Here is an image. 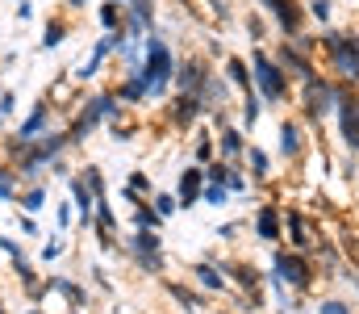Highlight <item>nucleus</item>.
<instances>
[{"label":"nucleus","mask_w":359,"mask_h":314,"mask_svg":"<svg viewBox=\"0 0 359 314\" xmlns=\"http://www.w3.org/2000/svg\"><path fill=\"white\" fill-rule=\"evenodd\" d=\"M121 4H126V0H121Z\"/></svg>","instance_id":"13d9d810"},{"label":"nucleus","mask_w":359,"mask_h":314,"mask_svg":"<svg viewBox=\"0 0 359 314\" xmlns=\"http://www.w3.org/2000/svg\"><path fill=\"white\" fill-rule=\"evenodd\" d=\"M121 17H126V4L121 0H96V25L104 34H117L121 30Z\"/></svg>","instance_id":"5701e85b"},{"label":"nucleus","mask_w":359,"mask_h":314,"mask_svg":"<svg viewBox=\"0 0 359 314\" xmlns=\"http://www.w3.org/2000/svg\"><path fill=\"white\" fill-rule=\"evenodd\" d=\"M88 4H96V0H63V13H72V17H76V13H84Z\"/></svg>","instance_id":"8fccbe9b"},{"label":"nucleus","mask_w":359,"mask_h":314,"mask_svg":"<svg viewBox=\"0 0 359 314\" xmlns=\"http://www.w3.org/2000/svg\"><path fill=\"white\" fill-rule=\"evenodd\" d=\"M130 226H134V230H163V218H159V209L151 206V197H147L142 206H134Z\"/></svg>","instance_id":"a878e982"},{"label":"nucleus","mask_w":359,"mask_h":314,"mask_svg":"<svg viewBox=\"0 0 359 314\" xmlns=\"http://www.w3.org/2000/svg\"><path fill=\"white\" fill-rule=\"evenodd\" d=\"M46 202H50V197H46V185L34 181V185H21V189H17V202H13V206L21 209V214H34V218H38V214L46 209Z\"/></svg>","instance_id":"412c9836"},{"label":"nucleus","mask_w":359,"mask_h":314,"mask_svg":"<svg viewBox=\"0 0 359 314\" xmlns=\"http://www.w3.org/2000/svg\"><path fill=\"white\" fill-rule=\"evenodd\" d=\"M247 38H251V42H264V38H268L264 17H247Z\"/></svg>","instance_id":"c03bdc74"},{"label":"nucleus","mask_w":359,"mask_h":314,"mask_svg":"<svg viewBox=\"0 0 359 314\" xmlns=\"http://www.w3.org/2000/svg\"><path fill=\"white\" fill-rule=\"evenodd\" d=\"M17 189H21L17 172H4V176H0V202H4V206H13V202H17Z\"/></svg>","instance_id":"a19ab883"},{"label":"nucleus","mask_w":359,"mask_h":314,"mask_svg":"<svg viewBox=\"0 0 359 314\" xmlns=\"http://www.w3.org/2000/svg\"><path fill=\"white\" fill-rule=\"evenodd\" d=\"M92 281H96V285H100V289H104V294H109V289H113V281H109V273H104V268H100V264H92Z\"/></svg>","instance_id":"09e8293b"},{"label":"nucleus","mask_w":359,"mask_h":314,"mask_svg":"<svg viewBox=\"0 0 359 314\" xmlns=\"http://www.w3.org/2000/svg\"><path fill=\"white\" fill-rule=\"evenodd\" d=\"M13 277H17V285L25 289V298H29V302H38V289H42V273H38V264H34L29 256L13 260Z\"/></svg>","instance_id":"6ab92c4d"},{"label":"nucleus","mask_w":359,"mask_h":314,"mask_svg":"<svg viewBox=\"0 0 359 314\" xmlns=\"http://www.w3.org/2000/svg\"><path fill=\"white\" fill-rule=\"evenodd\" d=\"M301 84H305V97H309V101H305L309 105V117H326L330 109H339V93H334L326 80H318V72H313L309 80H301Z\"/></svg>","instance_id":"9b49d317"},{"label":"nucleus","mask_w":359,"mask_h":314,"mask_svg":"<svg viewBox=\"0 0 359 314\" xmlns=\"http://www.w3.org/2000/svg\"><path fill=\"white\" fill-rule=\"evenodd\" d=\"M46 130H55V109H50V101L42 97V101H34L25 113H21V122L13 126V143H38Z\"/></svg>","instance_id":"0eeeda50"},{"label":"nucleus","mask_w":359,"mask_h":314,"mask_svg":"<svg viewBox=\"0 0 359 314\" xmlns=\"http://www.w3.org/2000/svg\"><path fill=\"white\" fill-rule=\"evenodd\" d=\"M271 277L284 289H309L313 285V268L305 264V256L301 251H284V247L271 251Z\"/></svg>","instance_id":"423d86ee"},{"label":"nucleus","mask_w":359,"mask_h":314,"mask_svg":"<svg viewBox=\"0 0 359 314\" xmlns=\"http://www.w3.org/2000/svg\"><path fill=\"white\" fill-rule=\"evenodd\" d=\"M201 189H205V164H188V168L180 172V185H176L180 209L201 206Z\"/></svg>","instance_id":"f8f14e48"},{"label":"nucleus","mask_w":359,"mask_h":314,"mask_svg":"<svg viewBox=\"0 0 359 314\" xmlns=\"http://www.w3.org/2000/svg\"><path fill=\"white\" fill-rule=\"evenodd\" d=\"M0 251H4V256H8V264H13V260H21V256H25V247H21V239H17V235H0Z\"/></svg>","instance_id":"79ce46f5"},{"label":"nucleus","mask_w":359,"mask_h":314,"mask_svg":"<svg viewBox=\"0 0 359 314\" xmlns=\"http://www.w3.org/2000/svg\"><path fill=\"white\" fill-rule=\"evenodd\" d=\"M121 109H126V105L117 101V93H88V97H80L76 117L63 126V130H67V143H72V147H84L104 122H117V117H121Z\"/></svg>","instance_id":"f257e3e1"},{"label":"nucleus","mask_w":359,"mask_h":314,"mask_svg":"<svg viewBox=\"0 0 359 314\" xmlns=\"http://www.w3.org/2000/svg\"><path fill=\"white\" fill-rule=\"evenodd\" d=\"M213 151H217L213 130H196V143H192V164H209V159H217Z\"/></svg>","instance_id":"c85d7f7f"},{"label":"nucleus","mask_w":359,"mask_h":314,"mask_svg":"<svg viewBox=\"0 0 359 314\" xmlns=\"http://www.w3.org/2000/svg\"><path fill=\"white\" fill-rule=\"evenodd\" d=\"M284 230L292 235V243H297V247H309V243H313L309 222H305V214H301V209H288V214H284Z\"/></svg>","instance_id":"bb28decb"},{"label":"nucleus","mask_w":359,"mask_h":314,"mask_svg":"<svg viewBox=\"0 0 359 314\" xmlns=\"http://www.w3.org/2000/svg\"><path fill=\"white\" fill-rule=\"evenodd\" d=\"M63 256H67V239H46L42 251H38V264H55V260H63Z\"/></svg>","instance_id":"72a5a7b5"},{"label":"nucleus","mask_w":359,"mask_h":314,"mask_svg":"<svg viewBox=\"0 0 359 314\" xmlns=\"http://www.w3.org/2000/svg\"><path fill=\"white\" fill-rule=\"evenodd\" d=\"M213 138H217V159H226V164H234L247 151V130L243 126H222V134H213Z\"/></svg>","instance_id":"dca6fc26"},{"label":"nucleus","mask_w":359,"mask_h":314,"mask_svg":"<svg viewBox=\"0 0 359 314\" xmlns=\"http://www.w3.org/2000/svg\"><path fill=\"white\" fill-rule=\"evenodd\" d=\"M168 294H172V298H176L180 306H184V310H201V302H205V298H201V294H196V289H184V285H180V281H168Z\"/></svg>","instance_id":"7c9ffc66"},{"label":"nucleus","mask_w":359,"mask_h":314,"mask_svg":"<svg viewBox=\"0 0 359 314\" xmlns=\"http://www.w3.org/2000/svg\"><path fill=\"white\" fill-rule=\"evenodd\" d=\"M318 314H351V306L339 298H326V302H318Z\"/></svg>","instance_id":"49530a36"},{"label":"nucleus","mask_w":359,"mask_h":314,"mask_svg":"<svg viewBox=\"0 0 359 314\" xmlns=\"http://www.w3.org/2000/svg\"><path fill=\"white\" fill-rule=\"evenodd\" d=\"M280 314H297V310H280Z\"/></svg>","instance_id":"6e6d98bb"},{"label":"nucleus","mask_w":359,"mask_h":314,"mask_svg":"<svg viewBox=\"0 0 359 314\" xmlns=\"http://www.w3.org/2000/svg\"><path fill=\"white\" fill-rule=\"evenodd\" d=\"M222 268H226V277H230V281H238V285H243V298L259 302V285H264V273H255L251 264H222Z\"/></svg>","instance_id":"aec40b11"},{"label":"nucleus","mask_w":359,"mask_h":314,"mask_svg":"<svg viewBox=\"0 0 359 314\" xmlns=\"http://www.w3.org/2000/svg\"><path fill=\"white\" fill-rule=\"evenodd\" d=\"M217 235H222V239H234V235H238V222H226V226H217Z\"/></svg>","instance_id":"3c124183"},{"label":"nucleus","mask_w":359,"mask_h":314,"mask_svg":"<svg viewBox=\"0 0 359 314\" xmlns=\"http://www.w3.org/2000/svg\"><path fill=\"white\" fill-rule=\"evenodd\" d=\"M151 206L159 209V218L168 222V218L180 209V202H176V193H151Z\"/></svg>","instance_id":"4c0bfd02"},{"label":"nucleus","mask_w":359,"mask_h":314,"mask_svg":"<svg viewBox=\"0 0 359 314\" xmlns=\"http://www.w3.org/2000/svg\"><path fill=\"white\" fill-rule=\"evenodd\" d=\"M13 17H17V25H29L38 13H34V0H13Z\"/></svg>","instance_id":"37998d69"},{"label":"nucleus","mask_w":359,"mask_h":314,"mask_svg":"<svg viewBox=\"0 0 359 314\" xmlns=\"http://www.w3.org/2000/svg\"><path fill=\"white\" fill-rule=\"evenodd\" d=\"M4 172H13V168H8V159H0V176H4Z\"/></svg>","instance_id":"864d4df0"},{"label":"nucleus","mask_w":359,"mask_h":314,"mask_svg":"<svg viewBox=\"0 0 359 314\" xmlns=\"http://www.w3.org/2000/svg\"><path fill=\"white\" fill-rule=\"evenodd\" d=\"M251 226H255V239L276 243V239L284 235V214H280V206H259L255 218H251Z\"/></svg>","instance_id":"2eb2a0df"},{"label":"nucleus","mask_w":359,"mask_h":314,"mask_svg":"<svg viewBox=\"0 0 359 314\" xmlns=\"http://www.w3.org/2000/svg\"><path fill=\"white\" fill-rule=\"evenodd\" d=\"M243 155H247V172H251L255 181H268V172H271V159H268V151H264V147H247Z\"/></svg>","instance_id":"c756f323"},{"label":"nucleus","mask_w":359,"mask_h":314,"mask_svg":"<svg viewBox=\"0 0 359 314\" xmlns=\"http://www.w3.org/2000/svg\"><path fill=\"white\" fill-rule=\"evenodd\" d=\"M72 30H76V17L59 8L55 17H46V25H42V42H38V46H42V51H59V46L67 42Z\"/></svg>","instance_id":"4468645a"},{"label":"nucleus","mask_w":359,"mask_h":314,"mask_svg":"<svg viewBox=\"0 0 359 314\" xmlns=\"http://www.w3.org/2000/svg\"><path fill=\"white\" fill-rule=\"evenodd\" d=\"M201 113H205V105H201L196 93H176V97H172V122H176L180 130H188Z\"/></svg>","instance_id":"a211bd4d"},{"label":"nucleus","mask_w":359,"mask_h":314,"mask_svg":"<svg viewBox=\"0 0 359 314\" xmlns=\"http://www.w3.org/2000/svg\"><path fill=\"white\" fill-rule=\"evenodd\" d=\"M226 202H230V189H226V185H213V181H205V189H201V206L222 209Z\"/></svg>","instance_id":"2f4dec72"},{"label":"nucleus","mask_w":359,"mask_h":314,"mask_svg":"<svg viewBox=\"0 0 359 314\" xmlns=\"http://www.w3.org/2000/svg\"><path fill=\"white\" fill-rule=\"evenodd\" d=\"M192 277H196V285H201L205 294H226V289H230L226 268H217V264H209V260H196V264H192Z\"/></svg>","instance_id":"f3484780"},{"label":"nucleus","mask_w":359,"mask_h":314,"mask_svg":"<svg viewBox=\"0 0 359 314\" xmlns=\"http://www.w3.org/2000/svg\"><path fill=\"white\" fill-rule=\"evenodd\" d=\"M309 13L326 25V21H330V0H309Z\"/></svg>","instance_id":"de8ad7c7"},{"label":"nucleus","mask_w":359,"mask_h":314,"mask_svg":"<svg viewBox=\"0 0 359 314\" xmlns=\"http://www.w3.org/2000/svg\"><path fill=\"white\" fill-rule=\"evenodd\" d=\"M247 63H251V84H255L259 101L284 105V97H288V76H284V67L276 63V55H268L264 46H255Z\"/></svg>","instance_id":"7ed1b4c3"},{"label":"nucleus","mask_w":359,"mask_h":314,"mask_svg":"<svg viewBox=\"0 0 359 314\" xmlns=\"http://www.w3.org/2000/svg\"><path fill=\"white\" fill-rule=\"evenodd\" d=\"M259 8L276 21V30H280L288 42H292V38H305V30H301L305 13H301V4H297V0H259Z\"/></svg>","instance_id":"6e6552de"},{"label":"nucleus","mask_w":359,"mask_h":314,"mask_svg":"<svg viewBox=\"0 0 359 314\" xmlns=\"http://www.w3.org/2000/svg\"><path fill=\"white\" fill-rule=\"evenodd\" d=\"M126 256L142 268V273H163V235L159 230H134L126 235Z\"/></svg>","instance_id":"39448f33"},{"label":"nucleus","mask_w":359,"mask_h":314,"mask_svg":"<svg viewBox=\"0 0 359 314\" xmlns=\"http://www.w3.org/2000/svg\"><path fill=\"white\" fill-rule=\"evenodd\" d=\"M322 46L330 55V67L347 80H359V38L347 30H326L322 34Z\"/></svg>","instance_id":"20e7f679"},{"label":"nucleus","mask_w":359,"mask_h":314,"mask_svg":"<svg viewBox=\"0 0 359 314\" xmlns=\"http://www.w3.org/2000/svg\"><path fill=\"white\" fill-rule=\"evenodd\" d=\"M17 109H21V97H17L13 89H0V126H4V122L17 113Z\"/></svg>","instance_id":"ea45409f"},{"label":"nucleus","mask_w":359,"mask_h":314,"mask_svg":"<svg viewBox=\"0 0 359 314\" xmlns=\"http://www.w3.org/2000/svg\"><path fill=\"white\" fill-rule=\"evenodd\" d=\"M55 222H59V230L67 235V230L76 226V206H72V202H55Z\"/></svg>","instance_id":"58836bf2"},{"label":"nucleus","mask_w":359,"mask_h":314,"mask_svg":"<svg viewBox=\"0 0 359 314\" xmlns=\"http://www.w3.org/2000/svg\"><path fill=\"white\" fill-rule=\"evenodd\" d=\"M192 314H201V310H192Z\"/></svg>","instance_id":"4d7b16f0"},{"label":"nucleus","mask_w":359,"mask_h":314,"mask_svg":"<svg viewBox=\"0 0 359 314\" xmlns=\"http://www.w3.org/2000/svg\"><path fill=\"white\" fill-rule=\"evenodd\" d=\"M247 105H243V130H251L255 122H259V113H264V105H259V93H243Z\"/></svg>","instance_id":"c9c22d12"},{"label":"nucleus","mask_w":359,"mask_h":314,"mask_svg":"<svg viewBox=\"0 0 359 314\" xmlns=\"http://www.w3.org/2000/svg\"><path fill=\"white\" fill-rule=\"evenodd\" d=\"M17 235H21V239H42V226H38V218L17 209Z\"/></svg>","instance_id":"e433bc0d"},{"label":"nucleus","mask_w":359,"mask_h":314,"mask_svg":"<svg viewBox=\"0 0 359 314\" xmlns=\"http://www.w3.org/2000/svg\"><path fill=\"white\" fill-rule=\"evenodd\" d=\"M280 155L284 159H297L301 155V126L297 122H284L280 126Z\"/></svg>","instance_id":"cd10ccee"},{"label":"nucleus","mask_w":359,"mask_h":314,"mask_svg":"<svg viewBox=\"0 0 359 314\" xmlns=\"http://www.w3.org/2000/svg\"><path fill=\"white\" fill-rule=\"evenodd\" d=\"M121 189H130L134 197H151V193H155V185H151V176H147V172H130Z\"/></svg>","instance_id":"473e14b6"},{"label":"nucleus","mask_w":359,"mask_h":314,"mask_svg":"<svg viewBox=\"0 0 359 314\" xmlns=\"http://www.w3.org/2000/svg\"><path fill=\"white\" fill-rule=\"evenodd\" d=\"M226 189H230V193H247V172L230 168V176H226Z\"/></svg>","instance_id":"a18cd8bd"},{"label":"nucleus","mask_w":359,"mask_h":314,"mask_svg":"<svg viewBox=\"0 0 359 314\" xmlns=\"http://www.w3.org/2000/svg\"><path fill=\"white\" fill-rule=\"evenodd\" d=\"M226 84L238 89V93H255V84H251V63L238 59V55H230V59H226Z\"/></svg>","instance_id":"4be33fe9"},{"label":"nucleus","mask_w":359,"mask_h":314,"mask_svg":"<svg viewBox=\"0 0 359 314\" xmlns=\"http://www.w3.org/2000/svg\"><path fill=\"white\" fill-rule=\"evenodd\" d=\"M138 76L147 80V93H151V101H163V97L172 93L176 55H172V46H168V38H163L159 30H151V34L142 38V72H138Z\"/></svg>","instance_id":"f03ea898"},{"label":"nucleus","mask_w":359,"mask_h":314,"mask_svg":"<svg viewBox=\"0 0 359 314\" xmlns=\"http://www.w3.org/2000/svg\"><path fill=\"white\" fill-rule=\"evenodd\" d=\"M117 101L126 105H147L151 101V93H147V80L142 76H121V84H117Z\"/></svg>","instance_id":"b1692460"},{"label":"nucleus","mask_w":359,"mask_h":314,"mask_svg":"<svg viewBox=\"0 0 359 314\" xmlns=\"http://www.w3.org/2000/svg\"><path fill=\"white\" fill-rule=\"evenodd\" d=\"M209 63L205 59H188V63H176V76H172V89L176 93H201V84L209 80Z\"/></svg>","instance_id":"ddd939ff"},{"label":"nucleus","mask_w":359,"mask_h":314,"mask_svg":"<svg viewBox=\"0 0 359 314\" xmlns=\"http://www.w3.org/2000/svg\"><path fill=\"white\" fill-rule=\"evenodd\" d=\"M80 176H84V185L92 189V197H109V189H104V172H100L96 164H88V168H84Z\"/></svg>","instance_id":"f704fd0d"},{"label":"nucleus","mask_w":359,"mask_h":314,"mask_svg":"<svg viewBox=\"0 0 359 314\" xmlns=\"http://www.w3.org/2000/svg\"><path fill=\"white\" fill-rule=\"evenodd\" d=\"M209 4H213V13H226V4H222V0H209Z\"/></svg>","instance_id":"603ef678"},{"label":"nucleus","mask_w":359,"mask_h":314,"mask_svg":"<svg viewBox=\"0 0 359 314\" xmlns=\"http://www.w3.org/2000/svg\"><path fill=\"white\" fill-rule=\"evenodd\" d=\"M46 294H55V298H63V302H67L72 310H84V306L92 302V294H88V289H84L80 281H72V277H63V273H59V277H42V289H38V302H42Z\"/></svg>","instance_id":"1a4fd4ad"},{"label":"nucleus","mask_w":359,"mask_h":314,"mask_svg":"<svg viewBox=\"0 0 359 314\" xmlns=\"http://www.w3.org/2000/svg\"><path fill=\"white\" fill-rule=\"evenodd\" d=\"M339 122H343V138H347V147H355L359 151V105L347 101V97H339Z\"/></svg>","instance_id":"393cba45"},{"label":"nucleus","mask_w":359,"mask_h":314,"mask_svg":"<svg viewBox=\"0 0 359 314\" xmlns=\"http://www.w3.org/2000/svg\"><path fill=\"white\" fill-rule=\"evenodd\" d=\"M113 59V34H100L96 42H92V51H88V59L72 72V80L76 84H88V80H96L100 72H104V63Z\"/></svg>","instance_id":"9d476101"},{"label":"nucleus","mask_w":359,"mask_h":314,"mask_svg":"<svg viewBox=\"0 0 359 314\" xmlns=\"http://www.w3.org/2000/svg\"><path fill=\"white\" fill-rule=\"evenodd\" d=\"M0 314H8V310H4V298H0Z\"/></svg>","instance_id":"5fc2aeb1"}]
</instances>
